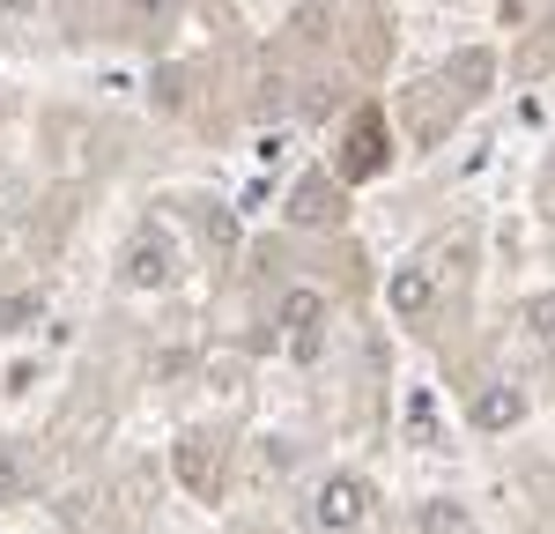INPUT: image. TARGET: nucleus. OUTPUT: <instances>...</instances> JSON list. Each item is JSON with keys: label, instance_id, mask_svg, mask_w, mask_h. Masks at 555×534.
<instances>
[{"label": "nucleus", "instance_id": "obj_1", "mask_svg": "<svg viewBox=\"0 0 555 534\" xmlns=\"http://www.w3.org/2000/svg\"><path fill=\"white\" fill-rule=\"evenodd\" d=\"M363 512H371L363 475H326L319 497H311V527H319V534H356V527H363Z\"/></svg>", "mask_w": 555, "mask_h": 534}, {"label": "nucleus", "instance_id": "obj_2", "mask_svg": "<svg viewBox=\"0 0 555 534\" xmlns=\"http://www.w3.org/2000/svg\"><path fill=\"white\" fill-rule=\"evenodd\" d=\"M171 267H178L171 238H156V230H149V238H133V253H127L119 275H127V290H164V282H171Z\"/></svg>", "mask_w": 555, "mask_h": 534}, {"label": "nucleus", "instance_id": "obj_3", "mask_svg": "<svg viewBox=\"0 0 555 534\" xmlns=\"http://www.w3.org/2000/svg\"><path fill=\"white\" fill-rule=\"evenodd\" d=\"M385 305H392V319H423V312L437 305V275H429V267H392Z\"/></svg>", "mask_w": 555, "mask_h": 534}, {"label": "nucleus", "instance_id": "obj_4", "mask_svg": "<svg viewBox=\"0 0 555 534\" xmlns=\"http://www.w3.org/2000/svg\"><path fill=\"white\" fill-rule=\"evenodd\" d=\"M526 423V394L518 386H481L474 394V431H518Z\"/></svg>", "mask_w": 555, "mask_h": 534}, {"label": "nucleus", "instance_id": "obj_5", "mask_svg": "<svg viewBox=\"0 0 555 534\" xmlns=\"http://www.w3.org/2000/svg\"><path fill=\"white\" fill-rule=\"evenodd\" d=\"M319 319H326V297H319V290H289V297H282V327L297 334V349L319 342Z\"/></svg>", "mask_w": 555, "mask_h": 534}, {"label": "nucleus", "instance_id": "obj_6", "mask_svg": "<svg viewBox=\"0 0 555 534\" xmlns=\"http://www.w3.org/2000/svg\"><path fill=\"white\" fill-rule=\"evenodd\" d=\"M38 490V460L23 453V445H0V505H15V497H30Z\"/></svg>", "mask_w": 555, "mask_h": 534}, {"label": "nucleus", "instance_id": "obj_7", "mask_svg": "<svg viewBox=\"0 0 555 534\" xmlns=\"http://www.w3.org/2000/svg\"><path fill=\"white\" fill-rule=\"evenodd\" d=\"M289 216H297V223H341V193H334L326 178H311V186H297Z\"/></svg>", "mask_w": 555, "mask_h": 534}, {"label": "nucleus", "instance_id": "obj_8", "mask_svg": "<svg viewBox=\"0 0 555 534\" xmlns=\"http://www.w3.org/2000/svg\"><path fill=\"white\" fill-rule=\"evenodd\" d=\"M378 171H385V134L378 119H363L356 141H348V178H378Z\"/></svg>", "mask_w": 555, "mask_h": 534}, {"label": "nucleus", "instance_id": "obj_9", "mask_svg": "<svg viewBox=\"0 0 555 534\" xmlns=\"http://www.w3.org/2000/svg\"><path fill=\"white\" fill-rule=\"evenodd\" d=\"M178 475L201 490V497H215V483H222V460L208 468V438H185V445H178Z\"/></svg>", "mask_w": 555, "mask_h": 534}, {"label": "nucleus", "instance_id": "obj_10", "mask_svg": "<svg viewBox=\"0 0 555 534\" xmlns=\"http://www.w3.org/2000/svg\"><path fill=\"white\" fill-rule=\"evenodd\" d=\"M548 60H555V15L541 23V38H533V44L512 60V75H526V82H533V75H548Z\"/></svg>", "mask_w": 555, "mask_h": 534}, {"label": "nucleus", "instance_id": "obj_11", "mask_svg": "<svg viewBox=\"0 0 555 534\" xmlns=\"http://www.w3.org/2000/svg\"><path fill=\"white\" fill-rule=\"evenodd\" d=\"M518 319H526V327H533L541 342H555V290H533V297L518 305Z\"/></svg>", "mask_w": 555, "mask_h": 534}, {"label": "nucleus", "instance_id": "obj_12", "mask_svg": "<svg viewBox=\"0 0 555 534\" xmlns=\"http://www.w3.org/2000/svg\"><path fill=\"white\" fill-rule=\"evenodd\" d=\"M119 8H127L133 23H171L178 15V0H119Z\"/></svg>", "mask_w": 555, "mask_h": 534}, {"label": "nucleus", "instance_id": "obj_13", "mask_svg": "<svg viewBox=\"0 0 555 534\" xmlns=\"http://www.w3.org/2000/svg\"><path fill=\"white\" fill-rule=\"evenodd\" d=\"M408 431H415V438H429V394L408 400Z\"/></svg>", "mask_w": 555, "mask_h": 534}]
</instances>
